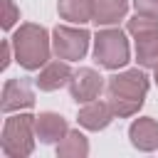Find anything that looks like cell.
Wrapping results in <instances>:
<instances>
[{
    "label": "cell",
    "instance_id": "obj_1",
    "mask_svg": "<svg viewBox=\"0 0 158 158\" xmlns=\"http://www.w3.org/2000/svg\"><path fill=\"white\" fill-rule=\"evenodd\" d=\"M106 91L114 114L118 118H128L143 106V99L148 94V77L141 69H126L121 74L109 77Z\"/></svg>",
    "mask_w": 158,
    "mask_h": 158
},
{
    "label": "cell",
    "instance_id": "obj_2",
    "mask_svg": "<svg viewBox=\"0 0 158 158\" xmlns=\"http://www.w3.org/2000/svg\"><path fill=\"white\" fill-rule=\"evenodd\" d=\"M10 42H12V52H15V59L20 62V67L35 72L49 62L52 40L42 25H35V22L20 25L15 30V35L10 37Z\"/></svg>",
    "mask_w": 158,
    "mask_h": 158
},
{
    "label": "cell",
    "instance_id": "obj_3",
    "mask_svg": "<svg viewBox=\"0 0 158 158\" xmlns=\"http://www.w3.org/2000/svg\"><path fill=\"white\" fill-rule=\"evenodd\" d=\"M35 116L30 114H15L2 126L0 148L7 158H25L35 151Z\"/></svg>",
    "mask_w": 158,
    "mask_h": 158
},
{
    "label": "cell",
    "instance_id": "obj_4",
    "mask_svg": "<svg viewBox=\"0 0 158 158\" xmlns=\"http://www.w3.org/2000/svg\"><path fill=\"white\" fill-rule=\"evenodd\" d=\"M94 59L104 69H118L131 59L128 40L118 27H106L99 30L94 37Z\"/></svg>",
    "mask_w": 158,
    "mask_h": 158
},
{
    "label": "cell",
    "instance_id": "obj_5",
    "mask_svg": "<svg viewBox=\"0 0 158 158\" xmlns=\"http://www.w3.org/2000/svg\"><path fill=\"white\" fill-rule=\"evenodd\" d=\"M91 35L84 27H69V25H57L52 30V49L59 59L77 62L86 54Z\"/></svg>",
    "mask_w": 158,
    "mask_h": 158
},
{
    "label": "cell",
    "instance_id": "obj_6",
    "mask_svg": "<svg viewBox=\"0 0 158 158\" xmlns=\"http://www.w3.org/2000/svg\"><path fill=\"white\" fill-rule=\"evenodd\" d=\"M104 91V77L91 69V67H79L74 69L72 79H69V94L77 104H86L99 99V94Z\"/></svg>",
    "mask_w": 158,
    "mask_h": 158
},
{
    "label": "cell",
    "instance_id": "obj_7",
    "mask_svg": "<svg viewBox=\"0 0 158 158\" xmlns=\"http://www.w3.org/2000/svg\"><path fill=\"white\" fill-rule=\"evenodd\" d=\"M0 99H2L0 101V109L5 114L20 111V109H32L35 106V91H32L30 79H25V77L7 79L5 86H2V96Z\"/></svg>",
    "mask_w": 158,
    "mask_h": 158
},
{
    "label": "cell",
    "instance_id": "obj_8",
    "mask_svg": "<svg viewBox=\"0 0 158 158\" xmlns=\"http://www.w3.org/2000/svg\"><path fill=\"white\" fill-rule=\"evenodd\" d=\"M72 67L67 59H54V62H47L42 69H40V77L35 79V84L40 86V91H57L62 86H69V79H72Z\"/></svg>",
    "mask_w": 158,
    "mask_h": 158
},
{
    "label": "cell",
    "instance_id": "obj_9",
    "mask_svg": "<svg viewBox=\"0 0 158 158\" xmlns=\"http://www.w3.org/2000/svg\"><path fill=\"white\" fill-rule=\"evenodd\" d=\"M79 123L84 126V128H89V131H104L114 118H116V114H114V109H111V104L109 101H86L81 109H79Z\"/></svg>",
    "mask_w": 158,
    "mask_h": 158
},
{
    "label": "cell",
    "instance_id": "obj_10",
    "mask_svg": "<svg viewBox=\"0 0 158 158\" xmlns=\"http://www.w3.org/2000/svg\"><path fill=\"white\" fill-rule=\"evenodd\" d=\"M35 133L42 143H59L69 133V123L64 116H59L54 111H44L40 116H35Z\"/></svg>",
    "mask_w": 158,
    "mask_h": 158
},
{
    "label": "cell",
    "instance_id": "obj_11",
    "mask_svg": "<svg viewBox=\"0 0 158 158\" xmlns=\"http://www.w3.org/2000/svg\"><path fill=\"white\" fill-rule=\"evenodd\" d=\"M128 138L138 151H156L158 148V121L151 116L136 118L128 128Z\"/></svg>",
    "mask_w": 158,
    "mask_h": 158
},
{
    "label": "cell",
    "instance_id": "obj_12",
    "mask_svg": "<svg viewBox=\"0 0 158 158\" xmlns=\"http://www.w3.org/2000/svg\"><path fill=\"white\" fill-rule=\"evenodd\" d=\"M126 12H128V0H94L91 22H96L99 27H109L123 20Z\"/></svg>",
    "mask_w": 158,
    "mask_h": 158
},
{
    "label": "cell",
    "instance_id": "obj_13",
    "mask_svg": "<svg viewBox=\"0 0 158 158\" xmlns=\"http://www.w3.org/2000/svg\"><path fill=\"white\" fill-rule=\"evenodd\" d=\"M59 17L74 25H84L94 17V0H59L57 2Z\"/></svg>",
    "mask_w": 158,
    "mask_h": 158
},
{
    "label": "cell",
    "instance_id": "obj_14",
    "mask_svg": "<svg viewBox=\"0 0 158 158\" xmlns=\"http://www.w3.org/2000/svg\"><path fill=\"white\" fill-rule=\"evenodd\" d=\"M136 62L141 67H158V30L136 37Z\"/></svg>",
    "mask_w": 158,
    "mask_h": 158
},
{
    "label": "cell",
    "instance_id": "obj_15",
    "mask_svg": "<svg viewBox=\"0 0 158 158\" xmlns=\"http://www.w3.org/2000/svg\"><path fill=\"white\" fill-rule=\"evenodd\" d=\"M86 153H89V141L79 131H69L57 143V156L59 158H84Z\"/></svg>",
    "mask_w": 158,
    "mask_h": 158
},
{
    "label": "cell",
    "instance_id": "obj_16",
    "mask_svg": "<svg viewBox=\"0 0 158 158\" xmlns=\"http://www.w3.org/2000/svg\"><path fill=\"white\" fill-rule=\"evenodd\" d=\"M126 30H128V35H133V37H138V35H148V32H156V30H158V20L136 12V17L128 20Z\"/></svg>",
    "mask_w": 158,
    "mask_h": 158
},
{
    "label": "cell",
    "instance_id": "obj_17",
    "mask_svg": "<svg viewBox=\"0 0 158 158\" xmlns=\"http://www.w3.org/2000/svg\"><path fill=\"white\" fill-rule=\"evenodd\" d=\"M20 20V10L15 7L12 0H2V30H10Z\"/></svg>",
    "mask_w": 158,
    "mask_h": 158
},
{
    "label": "cell",
    "instance_id": "obj_18",
    "mask_svg": "<svg viewBox=\"0 0 158 158\" xmlns=\"http://www.w3.org/2000/svg\"><path fill=\"white\" fill-rule=\"evenodd\" d=\"M133 7L138 15L146 17H156L158 20V0H133Z\"/></svg>",
    "mask_w": 158,
    "mask_h": 158
},
{
    "label": "cell",
    "instance_id": "obj_19",
    "mask_svg": "<svg viewBox=\"0 0 158 158\" xmlns=\"http://www.w3.org/2000/svg\"><path fill=\"white\" fill-rule=\"evenodd\" d=\"M10 52H12V42L5 40V42H2V62H0V69H7V64H10Z\"/></svg>",
    "mask_w": 158,
    "mask_h": 158
},
{
    "label": "cell",
    "instance_id": "obj_20",
    "mask_svg": "<svg viewBox=\"0 0 158 158\" xmlns=\"http://www.w3.org/2000/svg\"><path fill=\"white\" fill-rule=\"evenodd\" d=\"M153 79H156V84H158V67H156V77H153Z\"/></svg>",
    "mask_w": 158,
    "mask_h": 158
}]
</instances>
